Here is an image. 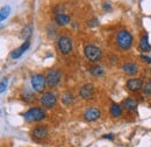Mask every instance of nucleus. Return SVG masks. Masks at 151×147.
Listing matches in <instances>:
<instances>
[{
  "label": "nucleus",
  "mask_w": 151,
  "mask_h": 147,
  "mask_svg": "<svg viewBox=\"0 0 151 147\" xmlns=\"http://www.w3.org/2000/svg\"><path fill=\"white\" fill-rule=\"evenodd\" d=\"M56 102H57V98L52 92H44L40 97V103L44 108H47V109H51L56 104Z\"/></svg>",
  "instance_id": "5"
},
{
  "label": "nucleus",
  "mask_w": 151,
  "mask_h": 147,
  "mask_svg": "<svg viewBox=\"0 0 151 147\" xmlns=\"http://www.w3.org/2000/svg\"><path fill=\"white\" fill-rule=\"evenodd\" d=\"M116 42L121 49H129L132 44V36L128 31L121 29L116 34Z\"/></svg>",
  "instance_id": "1"
},
{
  "label": "nucleus",
  "mask_w": 151,
  "mask_h": 147,
  "mask_svg": "<svg viewBox=\"0 0 151 147\" xmlns=\"http://www.w3.org/2000/svg\"><path fill=\"white\" fill-rule=\"evenodd\" d=\"M98 25H99V21H98L96 19H93V20L88 21V26H90V27H95V26H98Z\"/></svg>",
  "instance_id": "24"
},
{
  "label": "nucleus",
  "mask_w": 151,
  "mask_h": 147,
  "mask_svg": "<svg viewBox=\"0 0 151 147\" xmlns=\"http://www.w3.org/2000/svg\"><path fill=\"white\" fill-rule=\"evenodd\" d=\"M111 114L113 116L114 118H119L121 114H122V108L116 104V103H113L112 106H111Z\"/></svg>",
  "instance_id": "17"
},
{
  "label": "nucleus",
  "mask_w": 151,
  "mask_h": 147,
  "mask_svg": "<svg viewBox=\"0 0 151 147\" xmlns=\"http://www.w3.org/2000/svg\"><path fill=\"white\" fill-rule=\"evenodd\" d=\"M9 13H11V7H9V6L2 7V8H1V12H0V20L4 21L5 19L9 15Z\"/></svg>",
  "instance_id": "21"
},
{
  "label": "nucleus",
  "mask_w": 151,
  "mask_h": 147,
  "mask_svg": "<svg viewBox=\"0 0 151 147\" xmlns=\"http://www.w3.org/2000/svg\"><path fill=\"white\" fill-rule=\"evenodd\" d=\"M57 47L63 55H68L72 52V41L69 36H60L58 39Z\"/></svg>",
  "instance_id": "4"
},
{
  "label": "nucleus",
  "mask_w": 151,
  "mask_h": 147,
  "mask_svg": "<svg viewBox=\"0 0 151 147\" xmlns=\"http://www.w3.org/2000/svg\"><path fill=\"white\" fill-rule=\"evenodd\" d=\"M60 77H62V74L58 69H52V70H49L48 74H47V84L49 88H54L56 87L57 84L59 83L60 81Z\"/></svg>",
  "instance_id": "6"
},
{
  "label": "nucleus",
  "mask_w": 151,
  "mask_h": 147,
  "mask_svg": "<svg viewBox=\"0 0 151 147\" xmlns=\"http://www.w3.org/2000/svg\"><path fill=\"white\" fill-rule=\"evenodd\" d=\"M73 100H75V97H73V95L70 93V92H65V93L62 96V102H63L64 104H66V105L72 104Z\"/></svg>",
  "instance_id": "19"
},
{
  "label": "nucleus",
  "mask_w": 151,
  "mask_h": 147,
  "mask_svg": "<svg viewBox=\"0 0 151 147\" xmlns=\"http://www.w3.org/2000/svg\"><path fill=\"white\" fill-rule=\"evenodd\" d=\"M137 64H135V63H124L123 65H122V70L124 71L126 74H128V75H134V74L137 73Z\"/></svg>",
  "instance_id": "15"
},
{
  "label": "nucleus",
  "mask_w": 151,
  "mask_h": 147,
  "mask_svg": "<svg viewBox=\"0 0 151 147\" xmlns=\"http://www.w3.org/2000/svg\"><path fill=\"white\" fill-rule=\"evenodd\" d=\"M30 82H32V87H33V89H34L35 91L42 92L43 89H44V87H45L47 79H45V77H43L42 75L36 74V75L32 76V81H30Z\"/></svg>",
  "instance_id": "7"
},
{
  "label": "nucleus",
  "mask_w": 151,
  "mask_h": 147,
  "mask_svg": "<svg viewBox=\"0 0 151 147\" xmlns=\"http://www.w3.org/2000/svg\"><path fill=\"white\" fill-rule=\"evenodd\" d=\"M29 46H30V42H29V41H24V43H23L20 48L13 50V52L11 53V57H12V58H19L20 56L22 55V54L29 48Z\"/></svg>",
  "instance_id": "12"
},
{
  "label": "nucleus",
  "mask_w": 151,
  "mask_h": 147,
  "mask_svg": "<svg viewBox=\"0 0 151 147\" xmlns=\"http://www.w3.org/2000/svg\"><path fill=\"white\" fill-rule=\"evenodd\" d=\"M70 20H71L70 17L66 15V14H64V13H58V14H56V17H55V21H56L59 26H66L70 22Z\"/></svg>",
  "instance_id": "14"
},
{
  "label": "nucleus",
  "mask_w": 151,
  "mask_h": 147,
  "mask_svg": "<svg viewBox=\"0 0 151 147\" xmlns=\"http://www.w3.org/2000/svg\"><path fill=\"white\" fill-rule=\"evenodd\" d=\"M24 120L28 123H34V122H40L45 117V112L40 109V108H32L24 113Z\"/></svg>",
  "instance_id": "2"
},
{
  "label": "nucleus",
  "mask_w": 151,
  "mask_h": 147,
  "mask_svg": "<svg viewBox=\"0 0 151 147\" xmlns=\"http://www.w3.org/2000/svg\"><path fill=\"white\" fill-rule=\"evenodd\" d=\"M143 87V81L141 78H130L127 82V88L130 91H138Z\"/></svg>",
  "instance_id": "10"
},
{
  "label": "nucleus",
  "mask_w": 151,
  "mask_h": 147,
  "mask_svg": "<svg viewBox=\"0 0 151 147\" xmlns=\"http://www.w3.org/2000/svg\"><path fill=\"white\" fill-rule=\"evenodd\" d=\"M122 106L128 111H135L136 109H137V106H138V102H137L135 98L129 97V98H127V99L123 100Z\"/></svg>",
  "instance_id": "11"
},
{
  "label": "nucleus",
  "mask_w": 151,
  "mask_h": 147,
  "mask_svg": "<svg viewBox=\"0 0 151 147\" xmlns=\"http://www.w3.org/2000/svg\"><path fill=\"white\" fill-rule=\"evenodd\" d=\"M100 116H101V112L96 108H88L84 112V118L87 122H94V120L100 118Z\"/></svg>",
  "instance_id": "9"
},
{
  "label": "nucleus",
  "mask_w": 151,
  "mask_h": 147,
  "mask_svg": "<svg viewBox=\"0 0 151 147\" xmlns=\"http://www.w3.org/2000/svg\"><path fill=\"white\" fill-rule=\"evenodd\" d=\"M32 33H33L32 26H30V25H27V26L23 28V31H22V37H23L26 41H29L28 39L32 36Z\"/></svg>",
  "instance_id": "20"
},
{
  "label": "nucleus",
  "mask_w": 151,
  "mask_h": 147,
  "mask_svg": "<svg viewBox=\"0 0 151 147\" xmlns=\"http://www.w3.org/2000/svg\"><path fill=\"white\" fill-rule=\"evenodd\" d=\"M104 9H105V11L111 9V5H109V4H104Z\"/></svg>",
  "instance_id": "26"
},
{
  "label": "nucleus",
  "mask_w": 151,
  "mask_h": 147,
  "mask_svg": "<svg viewBox=\"0 0 151 147\" xmlns=\"http://www.w3.org/2000/svg\"><path fill=\"white\" fill-rule=\"evenodd\" d=\"M7 84H8V79H7V78H2V81H1V87H0V92H1V93L5 92L6 88H7Z\"/></svg>",
  "instance_id": "22"
},
{
  "label": "nucleus",
  "mask_w": 151,
  "mask_h": 147,
  "mask_svg": "<svg viewBox=\"0 0 151 147\" xmlns=\"http://www.w3.org/2000/svg\"><path fill=\"white\" fill-rule=\"evenodd\" d=\"M93 93H94V87L91 83H87V84L83 85L79 90V96L83 99H90L93 96Z\"/></svg>",
  "instance_id": "8"
},
{
  "label": "nucleus",
  "mask_w": 151,
  "mask_h": 147,
  "mask_svg": "<svg viewBox=\"0 0 151 147\" xmlns=\"http://www.w3.org/2000/svg\"><path fill=\"white\" fill-rule=\"evenodd\" d=\"M84 54L87 60H90L92 62H96L101 58V50L93 44H86L84 48Z\"/></svg>",
  "instance_id": "3"
},
{
  "label": "nucleus",
  "mask_w": 151,
  "mask_h": 147,
  "mask_svg": "<svg viewBox=\"0 0 151 147\" xmlns=\"http://www.w3.org/2000/svg\"><path fill=\"white\" fill-rule=\"evenodd\" d=\"M143 91L145 95H151V79L143 87Z\"/></svg>",
  "instance_id": "23"
},
{
  "label": "nucleus",
  "mask_w": 151,
  "mask_h": 147,
  "mask_svg": "<svg viewBox=\"0 0 151 147\" xmlns=\"http://www.w3.org/2000/svg\"><path fill=\"white\" fill-rule=\"evenodd\" d=\"M48 135V129L45 126H37L33 130V137L36 139H44Z\"/></svg>",
  "instance_id": "13"
},
{
  "label": "nucleus",
  "mask_w": 151,
  "mask_h": 147,
  "mask_svg": "<svg viewBox=\"0 0 151 147\" xmlns=\"http://www.w3.org/2000/svg\"><path fill=\"white\" fill-rule=\"evenodd\" d=\"M88 70H90V73L92 74L93 76H95V77L102 76V75H104V73H105L104 68H102V67H100V65H93V67H91Z\"/></svg>",
  "instance_id": "18"
},
{
  "label": "nucleus",
  "mask_w": 151,
  "mask_h": 147,
  "mask_svg": "<svg viewBox=\"0 0 151 147\" xmlns=\"http://www.w3.org/2000/svg\"><path fill=\"white\" fill-rule=\"evenodd\" d=\"M141 58L144 61V62H147V63H149V64H151V57H149V56H145V55H141Z\"/></svg>",
  "instance_id": "25"
},
{
  "label": "nucleus",
  "mask_w": 151,
  "mask_h": 147,
  "mask_svg": "<svg viewBox=\"0 0 151 147\" xmlns=\"http://www.w3.org/2000/svg\"><path fill=\"white\" fill-rule=\"evenodd\" d=\"M139 48H141L143 52H150L151 50V46H150V43H149L148 36H143L139 40Z\"/></svg>",
  "instance_id": "16"
},
{
  "label": "nucleus",
  "mask_w": 151,
  "mask_h": 147,
  "mask_svg": "<svg viewBox=\"0 0 151 147\" xmlns=\"http://www.w3.org/2000/svg\"><path fill=\"white\" fill-rule=\"evenodd\" d=\"M105 138H109V139H113V134H106Z\"/></svg>",
  "instance_id": "27"
}]
</instances>
